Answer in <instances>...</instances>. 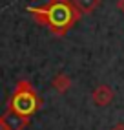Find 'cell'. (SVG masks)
<instances>
[{
    "label": "cell",
    "instance_id": "cell-1",
    "mask_svg": "<svg viewBox=\"0 0 124 130\" xmlns=\"http://www.w3.org/2000/svg\"><path fill=\"white\" fill-rule=\"evenodd\" d=\"M33 19L42 26H48L51 33L64 37L80 19V11L75 7L73 0H49L42 7H28Z\"/></svg>",
    "mask_w": 124,
    "mask_h": 130
},
{
    "label": "cell",
    "instance_id": "cell-2",
    "mask_svg": "<svg viewBox=\"0 0 124 130\" xmlns=\"http://www.w3.org/2000/svg\"><path fill=\"white\" fill-rule=\"evenodd\" d=\"M38 108H40V97L37 90L33 88V84L29 81H18L9 99V110L20 116L31 117Z\"/></svg>",
    "mask_w": 124,
    "mask_h": 130
},
{
    "label": "cell",
    "instance_id": "cell-3",
    "mask_svg": "<svg viewBox=\"0 0 124 130\" xmlns=\"http://www.w3.org/2000/svg\"><path fill=\"white\" fill-rule=\"evenodd\" d=\"M2 119H4L7 130H24L29 125V117L20 116V114H16V112H13L9 108H7V112L2 116Z\"/></svg>",
    "mask_w": 124,
    "mask_h": 130
},
{
    "label": "cell",
    "instance_id": "cell-4",
    "mask_svg": "<svg viewBox=\"0 0 124 130\" xmlns=\"http://www.w3.org/2000/svg\"><path fill=\"white\" fill-rule=\"evenodd\" d=\"M91 101L95 103L97 106H108L110 103L113 101V90L110 88L108 84H100L91 92Z\"/></svg>",
    "mask_w": 124,
    "mask_h": 130
},
{
    "label": "cell",
    "instance_id": "cell-5",
    "mask_svg": "<svg viewBox=\"0 0 124 130\" xmlns=\"http://www.w3.org/2000/svg\"><path fill=\"white\" fill-rule=\"evenodd\" d=\"M51 86L58 93H66L69 88H71V79H69L66 73H57L55 77H53V81H51Z\"/></svg>",
    "mask_w": 124,
    "mask_h": 130
},
{
    "label": "cell",
    "instance_id": "cell-6",
    "mask_svg": "<svg viewBox=\"0 0 124 130\" xmlns=\"http://www.w3.org/2000/svg\"><path fill=\"white\" fill-rule=\"evenodd\" d=\"M100 2L102 0H73L75 7L80 13H93L97 7L100 6Z\"/></svg>",
    "mask_w": 124,
    "mask_h": 130
},
{
    "label": "cell",
    "instance_id": "cell-7",
    "mask_svg": "<svg viewBox=\"0 0 124 130\" xmlns=\"http://www.w3.org/2000/svg\"><path fill=\"white\" fill-rule=\"evenodd\" d=\"M117 9L120 13H124V0H117Z\"/></svg>",
    "mask_w": 124,
    "mask_h": 130
},
{
    "label": "cell",
    "instance_id": "cell-8",
    "mask_svg": "<svg viewBox=\"0 0 124 130\" xmlns=\"http://www.w3.org/2000/svg\"><path fill=\"white\" fill-rule=\"evenodd\" d=\"M111 130H124V123H117L115 126H111Z\"/></svg>",
    "mask_w": 124,
    "mask_h": 130
},
{
    "label": "cell",
    "instance_id": "cell-9",
    "mask_svg": "<svg viewBox=\"0 0 124 130\" xmlns=\"http://www.w3.org/2000/svg\"><path fill=\"white\" fill-rule=\"evenodd\" d=\"M0 130H7V126H6V123H4V119H2V116H0Z\"/></svg>",
    "mask_w": 124,
    "mask_h": 130
}]
</instances>
